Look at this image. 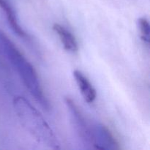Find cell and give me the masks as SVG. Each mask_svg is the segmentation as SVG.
Returning <instances> with one entry per match:
<instances>
[{"label":"cell","mask_w":150,"mask_h":150,"mask_svg":"<svg viewBox=\"0 0 150 150\" xmlns=\"http://www.w3.org/2000/svg\"><path fill=\"white\" fill-rule=\"evenodd\" d=\"M0 52L4 56L16 70L25 87L35 100L46 111L50 110V103L44 94L35 67L18 49L13 42L0 31Z\"/></svg>","instance_id":"1"},{"label":"cell","mask_w":150,"mask_h":150,"mask_svg":"<svg viewBox=\"0 0 150 150\" xmlns=\"http://www.w3.org/2000/svg\"><path fill=\"white\" fill-rule=\"evenodd\" d=\"M13 105L19 122L38 143L50 149H60L54 132L40 112L28 100L24 97L16 96Z\"/></svg>","instance_id":"2"},{"label":"cell","mask_w":150,"mask_h":150,"mask_svg":"<svg viewBox=\"0 0 150 150\" xmlns=\"http://www.w3.org/2000/svg\"><path fill=\"white\" fill-rule=\"evenodd\" d=\"M64 103L70 114V119L78 137L86 147L92 146V127L89 125L84 116L73 99L69 97L64 98Z\"/></svg>","instance_id":"3"},{"label":"cell","mask_w":150,"mask_h":150,"mask_svg":"<svg viewBox=\"0 0 150 150\" xmlns=\"http://www.w3.org/2000/svg\"><path fill=\"white\" fill-rule=\"evenodd\" d=\"M92 146L98 149L119 150L120 144L111 130L104 125L98 123L92 127Z\"/></svg>","instance_id":"4"},{"label":"cell","mask_w":150,"mask_h":150,"mask_svg":"<svg viewBox=\"0 0 150 150\" xmlns=\"http://www.w3.org/2000/svg\"><path fill=\"white\" fill-rule=\"evenodd\" d=\"M73 76L83 100L88 103H93L97 97L96 90L87 77L79 70H76L73 72Z\"/></svg>","instance_id":"5"},{"label":"cell","mask_w":150,"mask_h":150,"mask_svg":"<svg viewBox=\"0 0 150 150\" xmlns=\"http://www.w3.org/2000/svg\"><path fill=\"white\" fill-rule=\"evenodd\" d=\"M0 8L4 12L9 26L12 31L19 38L29 39V35L19 25L15 10L8 0H0Z\"/></svg>","instance_id":"6"},{"label":"cell","mask_w":150,"mask_h":150,"mask_svg":"<svg viewBox=\"0 0 150 150\" xmlns=\"http://www.w3.org/2000/svg\"><path fill=\"white\" fill-rule=\"evenodd\" d=\"M53 30L57 35L64 50L70 53H76L79 49L76 38L70 31L59 23H54Z\"/></svg>","instance_id":"7"},{"label":"cell","mask_w":150,"mask_h":150,"mask_svg":"<svg viewBox=\"0 0 150 150\" xmlns=\"http://www.w3.org/2000/svg\"><path fill=\"white\" fill-rule=\"evenodd\" d=\"M138 27L141 34V38L147 45L149 43V23L144 17L139 18L138 20Z\"/></svg>","instance_id":"8"}]
</instances>
